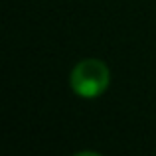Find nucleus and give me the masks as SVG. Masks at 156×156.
Instances as JSON below:
<instances>
[{"instance_id": "f257e3e1", "label": "nucleus", "mask_w": 156, "mask_h": 156, "mask_svg": "<svg viewBox=\"0 0 156 156\" xmlns=\"http://www.w3.org/2000/svg\"><path fill=\"white\" fill-rule=\"evenodd\" d=\"M69 81H71V89L79 97L93 99L109 87L111 71L101 59H83L73 67Z\"/></svg>"}]
</instances>
